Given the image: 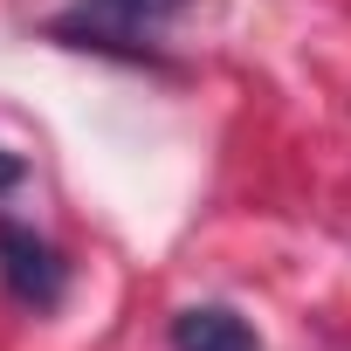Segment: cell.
Segmentation results:
<instances>
[{"label": "cell", "mask_w": 351, "mask_h": 351, "mask_svg": "<svg viewBox=\"0 0 351 351\" xmlns=\"http://www.w3.org/2000/svg\"><path fill=\"white\" fill-rule=\"evenodd\" d=\"M0 282H8L14 303L28 310H56L62 289H69V262L21 221H0Z\"/></svg>", "instance_id": "obj_2"}, {"label": "cell", "mask_w": 351, "mask_h": 351, "mask_svg": "<svg viewBox=\"0 0 351 351\" xmlns=\"http://www.w3.org/2000/svg\"><path fill=\"white\" fill-rule=\"evenodd\" d=\"M186 14V0H69L49 21L56 42L69 49H104V56H152L172 21Z\"/></svg>", "instance_id": "obj_1"}, {"label": "cell", "mask_w": 351, "mask_h": 351, "mask_svg": "<svg viewBox=\"0 0 351 351\" xmlns=\"http://www.w3.org/2000/svg\"><path fill=\"white\" fill-rule=\"evenodd\" d=\"M172 351H262V337L228 303H186L172 317Z\"/></svg>", "instance_id": "obj_3"}, {"label": "cell", "mask_w": 351, "mask_h": 351, "mask_svg": "<svg viewBox=\"0 0 351 351\" xmlns=\"http://www.w3.org/2000/svg\"><path fill=\"white\" fill-rule=\"evenodd\" d=\"M14 186H21V158L0 152V193H14Z\"/></svg>", "instance_id": "obj_4"}]
</instances>
